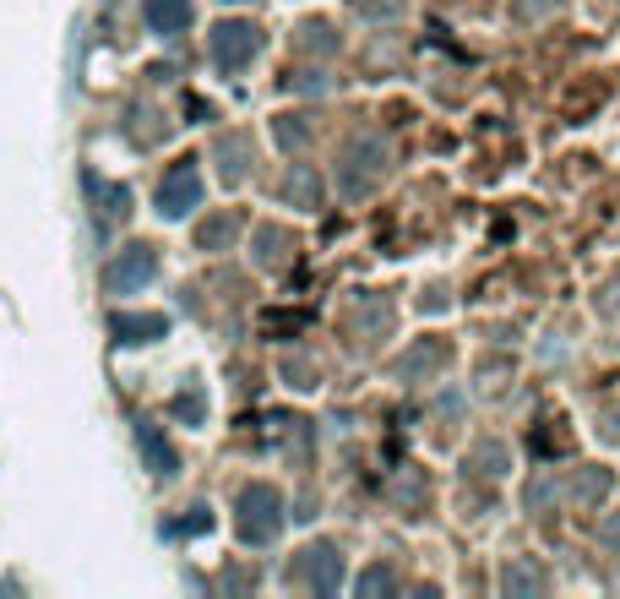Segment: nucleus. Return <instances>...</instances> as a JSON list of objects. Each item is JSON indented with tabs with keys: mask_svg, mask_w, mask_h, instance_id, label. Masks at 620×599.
Masks as SVG:
<instances>
[{
	"mask_svg": "<svg viewBox=\"0 0 620 599\" xmlns=\"http://www.w3.org/2000/svg\"><path fill=\"white\" fill-rule=\"evenodd\" d=\"M142 447H147V458H153V474H175V453L153 436V425H142Z\"/></svg>",
	"mask_w": 620,
	"mask_h": 599,
	"instance_id": "obj_11",
	"label": "nucleus"
},
{
	"mask_svg": "<svg viewBox=\"0 0 620 599\" xmlns=\"http://www.w3.org/2000/svg\"><path fill=\"white\" fill-rule=\"evenodd\" d=\"M289 578H294V583H310L316 595H338V583H343V556H338V545L306 550V561L289 567Z\"/></svg>",
	"mask_w": 620,
	"mask_h": 599,
	"instance_id": "obj_6",
	"label": "nucleus"
},
{
	"mask_svg": "<svg viewBox=\"0 0 620 599\" xmlns=\"http://www.w3.org/2000/svg\"><path fill=\"white\" fill-rule=\"evenodd\" d=\"M147 28L153 33H186L190 28V0H147Z\"/></svg>",
	"mask_w": 620,
	"mask_h": 599,
	"instance_id": "obj_8",
	"label": "nucleus"
},
{
	"mask_svg": "<svg viewBox=\"0 0 620 599\" xmlns=\"http://www.w3.org/2000/svg\"><path fill=\"white\" fill-rule=\"evenodd\" d=\"M175 409H180V414H186V420H196V414H202V399H196V393H186V399L175 403Z\"/></svg>",
	"mask_w": 620,
	"mask_h": 599,
	"instance_id": "obj_15",
	"label": "nucleus"
},
{
	"mask_svg": "<svg viewBox=\"0 0 620 599\" xmlns=\"http://www.w3.org/2000/svg\"><path fill=\"white\" fill-rule=\"evenodd\" d=\"M294 192H300V202H316V180H310V175H300V180L289 175V197H294Z\"/></svg>",
	"mask_w": 620,
	"mask_h": 599,
	"instance_id": "obj_14",
	"label": "nucleus"
},
{
	"mask_svg": "<svg viewBox=\"0 0 620 599\" xmlns=\"http://www.w3.org/2000/svg\"><path fill=\"white\" fill-rule=\"evenodd\" d=\"M235 229H240V218H235V213H224V218H213V224H202V235H196V240H202L207 251H224V246L235 240Z\"/></svg>",
	"mask_w": 620,
	"mask_h": 599,
	"instance_id": "obj_9",
	"label": "nucleus"
},
{
	"mask_svg": "<svg viewBox=\"0 0 620 599\" xmlns=\"http://www.w3.org/2000/svg\"><path fill=\"white\" fill-rule=\"evenodd\" d=\"M153 272H158V251L153 246H125L121 257L110 262L104 283H110V295H136V289L153 283Z\"/></svg>",
	"mask_w": 620,
	"mask_h": 599,
	"instance_id": "obj_4",
	"label": "nucleus"
},
{
	"mask_svg": "<svg viewBox=\"0 0 620 599\" xmlns=\"http://www.w3.org/2000/svg\"><path fill=\"white\" fill-rule=\"evenodd\" d=\"M246 153H250V136H224V142H218V158H224V175H229V180L246 175V164H240Z\"/></svg>",
	"mask_w": 620,
	"mask_h": 599,
	"instance_id": "obj_10",
	"label": "nucleus"
},
{
	"mask_svg": "<svg viewBox=\"0 0 620 599\" xmlns=\"http://www.w3.org/2000/svg\"><path fill=\"white\" fill-rule=\"evenodd\" d=\"M256 50H261V33L250 28V22H218L213 33H207V55L218 61L224 71H240V66H250L256 61Z\"/></svg>",
	"mask_w": 620,
	"mask_h": 599,
	"instance_id": "obj_3",
	"label": "nucleus"
},
{
	"mask_svg": "<svg viewBox=\"0 0 620 599\" xmlns=\"http://www.w3.org/2000/svg\"><path fill=\"white\" fill-rule=\"evenodd\" d=\"M392 589H397V578H392L386 567H375V572L360 578V595H392Z\"/></svg>",
	"mask_w": 620,
	"mask_h": 599,
	"instance_id": "obj_12",
	"label": "nucleus"
},
{
	"mask_svg": "<svg viewBox=\"0 0 620 599\" xmlns=\"http://www.w3.org/2000/svg\"><path fill=\"white\" fill-rule=\"evenodd\" d=\"M202 202V175H196V164H175L164 180H158V213L164 218H186L190 207Z\"/></svg>",
	"mask_w": 620,
	"mask_h": 599,
	"instance_id": "obj_5",
	"label": "nucleus"
},
{
	"mask_svg": "<svg viewBox=\"0 0 620 599\" xmlns=\"http://www.w3.org/2000/svg\"><path fill=\"white\" fill-rule=\"evenodd\" d=\"M283 529V496L272 485H246L240 490V539L246 545H267Z\"/></svg>",
	"mask_w": 620,
	"mask_h": 599,
	"instance_id": "obj_1",
	"label": "nucleus"
},
{
	"mask_svg": "<svg viewBox=\"0 0 620 599\" xmlns=\"http://www.w3.org/2000/svg\"><path fill=\"white\" fill-rule=\"evenodd\" d=\"M196 529H213V513H207V507H190V518H180V524H169L164 534H196Z\"/></svg>",
	"mask_w": 620,
	"mask_h": 599,
	"instance_id": "obj_13",
	"label": "nucleus"
},
{
	"mask_svg": "<svg viewBox=\"0 0 620 599\" xmlns=\"http://www.w3.org/2000/svg\"><path fill=\"white\" fill-rule=\"evenodd\" d=\"M110 333L121 338V343H153V338L169 333V322H164V317H131V311H115V317H110Z\"/></svg>",
	"mask_w": 620,
	"mask_h": 599,
	"instance_id": "obj_7",
	"label": "nucleus"
},
{
	"mask_svg": "<svg viewBox=\"0 0 620 599\" xmlns=\"http://www.w3.org/2000/svg\"><path fill=\"white\" fill-rule=\"evenodd\" d=\"M381 142L375 136H354L343 147V164H338V192L343 197H371V186L381 180Z\"/></svg>",
	"mask_w": 620,
	"mask_h": 599,
	"instance_id": "obj_2",
	"label": "nucleus"
}]
</instances>
